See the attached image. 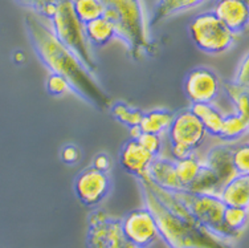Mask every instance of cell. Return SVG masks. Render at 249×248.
<instances>
[{
  "mask_svg": "<svg viewBox=\"0 0 249 248\" xmlns=\"http://www.w3.org/2000/svg\"><path fill=\"white\" fill-rule=\"evenodd\" d=\"M25 29L31 45L40 61L53 75L65 78L73 93L98 110L109 109L113 104L94 75L84 67L69 49L64 47L53 35L44 19L29 12L24 19Z\"/></svg>",
  "mask_w": 249,
  "mask_h": 248,
  "instance_id": "cell-1",
  "label": "cell"
},
{
  "mask_svg": "<svg viewBox=\"0 0 249 248\" xmlns=\"http://www.w3.org/2000/svg\"><path fill=\"white\" fill-rule=\"evenodd\" d=\"M138 181L144 207L153 214L158 236L168 248H233L199 225L173 191L154 185L147 175Z\"/></svg>",
  "mask_w": 249,
  "mask_h": 248,
  "instance_id": "cell-2",
  "label": "cell"
},
{
  "mask_svg": "<svg viewBox=\"0 0 249 248\" xmlns=\"http://www.w3.org/2000/svg\"><path fill=\"white\" fill-rule=\"evenodd\" d=\"M102 16L113 25L115 38L124 41L130 57L141 60L144 53L154 55L142 0H100Z\"/></svg>",
  "mask_w": 249,
  "mask_h": 248,
  "instance_id": "cell-3",
  "label": "cell"
},
{
  "mask_svg": "<svg viewBox=\"0 0 249 248\" xmlns=\"http://www.w3.org/2000/svg\"><path fill=\"white\" fill-rule=\"evenodd\" d=\"M51 21V29L58 41L76 56L88 71L94 75L97 62L94 60L91 45L84 31V24L73 12L72 0H58L57 10Z\"/></svg>",
  "mask_w": 249,
  "mask_h": 248,
  "instance_id": "cell-4",
  "label": "cell"
},
{
  "mask_svg": "<svg viewBox=\"0 0 249 248\" xmlns=\"http://www.w3.org/2000/svg\"><path fill=\"white\" fill-rule=\"evenodd\" d=\"M173 192L178 201L196 219L197 223L203 226L207 231H210L212 235H215L216 238L230 243L231 240H236L241 236L230 231L223 223L225 205L217 195L196 194L184 189Z\"/></svg>",
  "mask_w": 249,
  "mask_h": 248,
  "instance_id": "cell-5",
  "label": "cell"
},
{
  "mask_svg": "<svg viewBox=\"0 0 249 248\" xmlns=\"http://www.w3.org/2000/svg\"><path fill=\"white\" fill-rule=\"evenodd\" d=\"M188 32L200 51L210 55L227 52L235 44L236 36L216 18L213 12H203L191 20Z\"/></svg>",
  "mask_w": 249,
  "mask_h": 248,
  "instance_id": "cell-6",
  "label": "cell"
},
{
  "mask_svg": "<svg viewBox=\"0 0 249 248\" xmlns=\"http://www.w3.org/2000/svg\"><path fill=\"white\" fill-rule=\"evenodd\" d=\"M124 239L137 248H147L157 240L158 229L153 214L146 207L130 211L121 219Z\"/></svg>",
  "mask_w": 249,
  "mask_h": 248,
  "instance_id": "cell-7",
  "label": "cell"
},
{
  "mask_svg": "<svg viewBox=\"0 0 249 248\" xmlns=\"http://www.w3.org/2000/svg\"><path fill=\"white\" fill-rule=\"evenodd\" d=\"M110 191V179L106 172L88 167L78 172L74 181V192L78 201L87 207H96Z\"/></svg>",
  "mask_w": 249,
  "mask_h": 248,
  "instance_id": "cell-8",
  "label": "cell"
},
{
  "mask_svg": "<svg viewBox=\"0 0 249 248\" xmlns=\"http://www.w3.org/2000/svg\"><path fill=\"white\" fill-rule=\"evenodd\" d=\"M206 137V130L191 110H182L174 115L173 124L168 129V138L171 145H183L195 150L204 142Z\"/></svg>",
  "mask_w": 249,
  "mask_h": 248,
  "instance_id": "cell-9",
  "label": "cell"
},
{
  "mask_svg": "<svg viewBox=\"0 0 249 248\" xmlns=\"http://www.w3.org/2000/svg\"><path fill=\"white\" fill-rule=\"evenodd\" d=\"M219 89V77L208 68H195L187 75L184 91L192 104H211Z\"/></svg>",
  "mask_w": 249,
  "mask_h": 248,
  "instance_id": "cell-10",
  "label": "cell"
},
{
  "mask_svg": "<svg viewBox=\"0 0 249 248\" xmlns=\"http://www.w3.org/2000/svg\"><path fill=\"white\" fill-rule=\"evenodd\" d=\"M212 12L235 36L248 27V0H217Z\"/></svg>",
  "mask_w": 249,
  "mask_h": 248,
  "instance_id": "cell-11",
  "label": "cell"
},
{
  "mask_svg": "<svg viewBox=\"0 0 249 248\" xmlns=\"http://www.w3.org/2000/svg\"><path fill=\"white\" fill-rule=\"evenodd\" d=\"M154 157L144 150L137 139H130L121 149L120 163L124 172L131 174L137 179L147 175L149 167Z\"/></svg>",
  "mask_w": 249,
  "mask_h": 248,
  "instance_id": "cell-12",
  "label": "cell"
},
{
  "mask_svg": "<svg viewBox=\"0 0 249 248\" xmlns=\"http://www.w3.org/2000/svg\"><path fill=\"white\" fill-rule=\"evenodd\" d=\"M117 219L118 218L111 216L102 210L91 211L88 216L87 247L107 248L111 231Z\"/></svg>",
  "mask_w": 249,
  "mask_h": 248,
  "instance_id": "cell-13",
  "label": "cell"
},
{
  "mask_svg": "<svg viewBox=\"0 0 249 248\" xmlns=\"http://www.w3.org/2000/svg\"><path fill=\"white\" fill-rule=\"evenodd\" d=\"M232 153L233 149L230 145H216L207 154L206 162H203L215 172L220 185V190L227 182L237 174L232 163Z\"/></svg>",
  "mask_w": 249,
  "mask_h": 248,
  "instance_id": "cell-14",
  "label": "cell"
},
{
  "mask_svg": "<svg viewBox=\"0 0 249 248\" xmlns=\"http://www.w3.org/2000/svg\"><path fill=\"white\" fill-rule=\"evenodd\" d=\"M147 177L154 185L162 187L164 190L177 191L182 190V186L178 181L175 161L163 157H154L149 167Z\"/></svg>",
  "mask_w": 249,
  "mask_h": 248,
  "instance_id": "cell-15",
  "label": "cell"
},
{
  "mask_svg": "<svg viewBox=\"0 0 249 248\" xmlns=\"http://www.w3.org/2000/svg\"><path fill=\"white\" fill-rule=\"evenodd\" d=\"M219 198L225 206L232 207H245L249 203V175L236 174L235 177L225 183L219 192Z\"/></svg>",
  "mask_w": 249,
  "mask_h": 248,
  "instance_id": "cell-16",
  "label": "cell"
},
{
  "mask_svg": "<svg viewBox=\"0 0 249 248\" xmlns=\"http://www.w3.org/2000/svg\"><path fill=\"white\" fill-rule=\"evenodd\" d=\"M204 1L207 0H158L150 18L149 27H155L163 20L184 11L192 10L197 5L203 4Z\"/></svg>",
  "mask_w": 249,
  "mask_h": 248,
  "instance_id": "cell-17",
  "label": "cell"
},
{
  "mask_svg": "<svg viewBox=\"0 0 249 248\" xmlns=\"http://www.w3.org/2000/svg\"><path fill=\"white\" fill-rule=\"evenodd\" d=\"M84 31H85L88 41L93 47H104L110 41L111 38H115L113 25L104 16L84 24Z\"/></svg>",
  "mask_w": 249,
  "mask_h": 248,
  "instance_id": "cell-18",
  "label": "cell"
},
{
  "mask_svg": "<svg viewBox=\"0 0 249 248\" xmlns=\"http://www.w3.org/2000/svg\"><path fill=\"white\" fill-rule=\"evenodd\" d=\"M190 110L199 118L207 134L219 137L221 122L224 117L220 113V110L216 109L212 104H192Z\"/></svg>",
  "mask_w": 249,
  "mask_h": 248,
  "instance_id": "cell-19",
  "label": "cell"
},
{
  "mask_svg": "<svg viewBox=\"0 0 249 248\" xmlns=\"http://www.w3.org/2000/svg\"><path fill=\"white\" fill-rule=\"evenodd\" d=\"M174 113L166 109H155L144 113L139 129L142 133L158 134L160 135L164 132H168L173 124Z\"/></svg>",
  "mask_w": 249,
  "mask_h": 248,
  "instance_id": "cell-20",
  "label": "cell"
},
{
  "mask_svg": "<svg viewBox=\"0 0 249 248\" xmlns=\"http://www.w3.org/2000/svg\"><path fill=\"white\" fill-rule=\"evenodd\" d=\"M186 190L196 194H212V195H219L220 192V185L217 181L215 172H212L210 167H207L201 162L196 178L194 179L190 186Z\"/></svg>",
  "mask_w": 249,
  "mask_h": 248,
  "instance_id": "cell-21",
  "label": "cell"
},
{
  "mask_svg": "<svg viewBox=\"0 0 249 248\" xmlns=\"http://www.w3.org/2000/svg\"><path fill=\"white\" fill-rule=\"evenodd\" d=\"M248 118L237 113L224 115L219 137L224 141H235L248 132Z\"/></svg>",
  "mask_w": 249,
  "mask_h": 248,
  "instance_id": "cell-22",
  "label": "cell"
},
{
  "mask_svg": "<svg viewBox=\"0 0 249 248\" xmlns=\"http://www.w3.org/2000/svg\"><path fill=\"white\" fill-rule=\"evenodd\" d=\"M110 113L118 122H121L129 129L139 128V125L143 118V112L135 108H131L124 102H114L110 105Z\"/></svg>",
  "mask_w": 249,
  "mask_h": 248,
  "instance_id": "cell-23",
  "label": "cell"
},
{
  "mask_svg": "<svg viewBox=\"0 0 249 248\" xmlns=\"http://www.w3.org/2000/svg\"><path fill=\"white\" fill-rule=\"evenodd\" d=\"M200 166L201 162L195 154H192V155L184 158V159H180V161H175L178 181L180 183L182 189L186 190L187 187L194 182V179L196 178L197 172H199Z\"/></svg>",
  "mask_w": 249,
  "mask_h": 248,
  "instance_id": "cell-24",
  "label": "cell"
},
{
  "mask_svg": "<svg viewBox=\"0 0 249 248\" xmlns=\"http://www.w3.org/2000/svg\"><path fill=\"white\" fill-rule=\"evenodd\" d=\"M72 7L77 19L82 24L98 19L104 12L100 0H72Z\"/></svg>",
  "mask_w": 249,
  "mask_h": 248,
  "instance_id": "cell-25",
  "label": "cell"
},
{
  "mask_svg": "<svg viewBox=\"0 0 249 248\" xmlns=\"http://www.w3.org/2000/svg\"><path fill=\"white\" fill-rule=\"evenodd\" d=\"M223 86H224L225 93L228 95L231 101L235 105L236 113L248 118V88L239 85L235 81H225Z\"/></svg>",
  "mask_w": 249,
  "mask_h": 248,
  "instance_id": "cell-26",
  "label": "cell"
},
{
  "mask_svg": "<svg viewBox=\"0 0 249 248\" xmlns=\"http://www.w3.org/2000/svg\"><path fill=\"white\" fill-rule=\"evenodd\" d=\"M223 223L227 229L241 235L248 223V209L245 207H232L225 206L223 214Z\"/></svg>",
  "mask_w": 249,
  "mask_h": 248,
  "instance_id": "cell-27",
  "label": "cell"
},
{
  "mask_svg": "<svg viewBox=\"0 0 249 248\" xmlns=\"http://www.w3.org/2000/svg\"><path fill=\"white\" fill-rule=\"evenodd\" d=\"M20 7L44 20H51L56 14L58 0H15Z\"/></svg>",
  "mask_w": 249,
  "mask_h": 248,
  "instance_id": "cell-28",
  "label": "cell"
},
{
  "mask_svg": "<svg viewBox=\"0 0 249 248\" xmlns=\"http://www.w3.org/2000/svg\"><path fill=\"white\" fill-rule=\"evenodd\" d=\"M138 143L142 148L151 154L153 157H158L162 150V138L158 134H150V133H141L137 138Z\"/></svg>",
  "mask_w": 249,
  "mask_h": 248,
  "instance_id": "cell-29",
  "label": "cell"
},
{
  "mask_svg": "<svg viewBox=\"0 0 249 248\" xmlns=\"http://www.w3.org/2000/svg\"><path fill=\"white\" fill-rule=\"evenodd\" d=\"M232 163L237 174H248L249 172V148L245 143L232 153Z\"/></svg>",
  "mask_w": 249,
  "mask_h": 248,
  "instance_id": "cell-30",
  "label": "cell"
},
{
  "mask_svg": "<svg viewBox=\"0 0 249 248\" xmlns=\"http://www.w3.org/2000/svg\"><path fill=\"white\" fill-rule=\"evenodd\" d=\"M47 91L51 95H62L71 91V88L68 85V82L65 81V78H62L58 75H53L51 73V76L48 77V81H47Z\"/></svg>",
  "mask_w": 249,
  "mask_h": 248,
  "instance_id": "cell-31",
  "label": "cell"
},
{
  "mask_svg": "<svg viewBox=\"0 0 249 248\" xmlns=\"http://www.w3.org/2000/svg\"><path fill=\"white\" fill-rule=\"evenodd\" d=\"M107 248H137L134 244H131L124 239V234H122V229H121V219L115 220L114 227L111 231L110 240L107 244Z\"/></svg>",
  "mask_w": 249,
  "mask_h": 248,
  "instance_id": "cell-32",
  "label": "cell"
},
{
  "mask_svg": "<svg viewBox=\"0 0 249 248\" xmlns=\"http://www.w3.org/2000/svg\"><path fill=\"white\" fill-rule=\"evenodd\" d=\"M233 81L236 84H239L241 86H245L248 88L249 86V58L248 53H245L244 57L241 58V61L239 64V68H237V72H236L235 80Z\"/></svg>",
  "mask_w": 249,
  "mask_h": 248,
  "instance_id": "cell-33",
  "label": "cell"
},
{
  "mask_svg": "<svg viewBox=\"0 0 249 248\" xmlns=\"http://www.w3.org/2000/svg\"><path fill=\"white\" fill-rule=\"evenodd\" d=\"M60 158L62 162L67 165H74L81 159V150L77 148L76 145H65L61 149Z\"/></svg>",
  "mask_w": 249,
  "mask_h": 248,
  "instance_id": "cell-34",
  "label": "cell"
},
{
  "mask_svg": "<svg viewBox=\"0 0 249 248\" xmlns=\"http://www.w3.org/2000/svg\"><path fill=\"white\" fill-rule=\"evenodd\" d=\"M91 167L96 169L97 172H106V174H107V172L110 170L111 167L110 157L106 153L97 154L96 157H94V159H93V162H91Z\"/></svg>",
  "mask_w": 249,
  "mask_h": 248,
  "instance_id": "cell-35",
  "label": "cell"
},
{
  "mask_svg": "<svg viewBox=\"0 0 249 248\" xmlns=\"http://www.w3.org/2000/svg\"><path fill=\"white\" fill-rule=\"evenodd\" d=\"M194 154V150H191L187 146H183V145H171V155L175 161H180V159H184V158L190 157Z\"/></svg>",
  "mask_w": 249,
  "mask_h": 248,
  "instance_id": "cell-36",
  "label": "cell"
},
{
  "mask_svg": "<svg viewBox=\"0 0 249 248\" xmlns=\"http://www.w3.org/2000/svg\"><path fill=\"white\" fill-rule=\"evenodd\" d=\"M19 57L20 60H18V61L16 62H23L25 60V57H24V55H23V53L21 52H18V53H15V58H18Z\"/></svg>",
  "mask_w": 249,
  "mask_h": 248,
  "instance_id": "cell-37",
  "label": "cell"
}]
</instances>
